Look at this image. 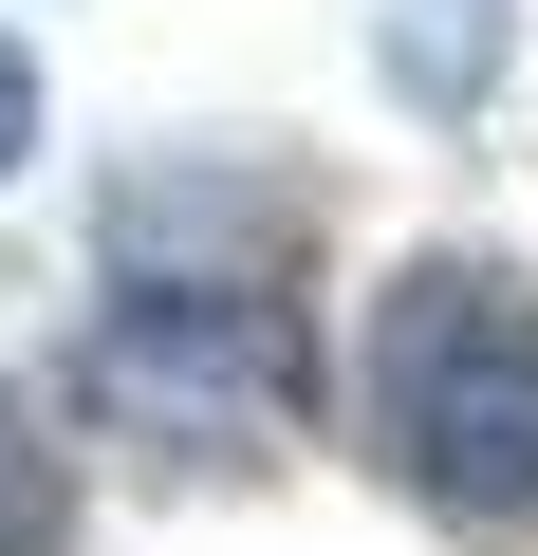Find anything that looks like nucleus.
I'll use <instances>...</instances> for the list:
<instances>
[{"mask_svg":"<svg viewBox=\"0 0 538 556\" xmlns=\"http://www.w3.org/2000/svg\"><path fill=\"white\" fill-rule=\"evenodd\" d=\"M93 427L167 482H260L316 427V186L167 149L112 186L93 241Z\"/></svg>","mask_w":538,"mask_h":556,"instance_id":"nucleus-1","label":"nucleus"},{"mask_svg":"<svg viewBox=\"0 0 538 556\" xmlns=\"http://www.w3.org/2000/svg\"><path fill=\"white\" fill-rule=\"evenodd\" d=\"M353 445L446 538H538V278L427 241L353 334Z\"/></svg>","mask_w":538,"mask_h":556,"instance_id":"nucleus-2","label":"nucleus"},{"mask_svg":"<svg viewBox=\"0 0 538 556\" xmlns=\"http://www.w3.org/2000/svg\"><path fill=\"white\" fill-rule=\"evenodd\" d=\"M0 556H75V445L20 371H0Z\"/></svg>","mask_w":538,"mask_h":556,"instance_id":"nucleus-3","label":"nucleus"},{"mask_svg":"<svg viewBox=\"0 0 538 556\" xmlns=\"http://www.w3.org/2000/svg\"><path fill=\"white\" fill-rule=\"evenodd\" d=\"M20 149H38V56L0 38V186H20Z\"/></svg>","mask_w":538,"mask_h":556,"instance_id":"nucleus-4","label":"nucleus"}]
</instances>
